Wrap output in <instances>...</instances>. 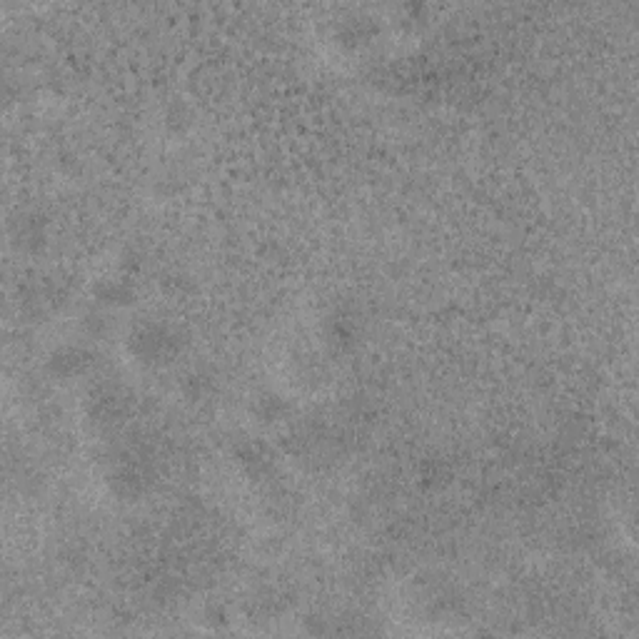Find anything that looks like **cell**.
<instances>
[{
  "mask_svg": "<svg viewBox=\"0 0 639 639\" xmlns=\"http://www.w3.org/2000/svg\"><path fill=\"white\" fill-rule=\"evenodd\" d=\"M183 337L168 322L145 320L130 330L128 352L145 367H165L183 352Z\"/></svg>",
  "mask_w": 639,
  "mask_h": 639,
  "instance_id": "1",
  "label": "cell"
},
{
  "mask_svg": "<svg viewBox=\"0 0 639 639\" xmlns=\"http://www.w3.org/2000/svg\"><path fill=\"white\" fill-rule=\"evenodd\" d=\"M95 365V355L90 347L85 345H60L55 347L53 352L48 355V367L50 375L55 380H78V377H85Z\"/></svg>",
  "mask_w": 639,
  "mask_h": 639,
  "instance_id": "2",
  "label": "cell"
},
{
  "mask_svg": "<svg viewBox=\"0 0 639 639\" xmlns=\"http://www.w3.org/2000/svg\"><path fill=\"white\" fill-rule=\"evenodd\" d=\"M93 298L103 308H128L135 303V285L128 278H103L95 283Z\"/></svg>",
  "mask_w": 639,
  "mask_h": 639,
  "instance_id": "3",
  "label": "cell"
},
{
  "mask_svg": "<svg viewBox=\"0 0 639 639\" xmlns=\"http://www.w3.org/2000/svg\"><path fill=\"white\" fill-rule=\"evenodd\" d=\"M95 402L93 410V420L100 422V425H110V422H118L120 415H123V397L118 392L108 395V392L100 390L98 395L90 397Z\"/></svg>",
  "mask_w": 639,
  "mask_h": 639,
  "instance_id": "4",
  "label": "cell"
}]
</instances>
